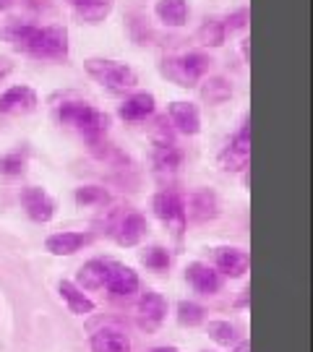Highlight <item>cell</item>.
Segmentation results:
<instances>
[{
	"instance_id": "1",
	"label": "cell",
	"mask_w": 313,
	"mask_h": 352,
	"mask_svg": "<svg viewBox=\"0 0 313 352\" xmlns=\"http://www.w3.org/2000/svg\"><path fill=\"white\" fill-rule=\"evenodd\" d=\"M8 39L21 52L39 60H65L68 58V32L63 26L16 24L8 29Z\"/></svg>"
},
{
	"instance_id": "2",
	"label": "cell",
	"mask_w": 313,
	"mask_h": 352,
	"mask_svg": "<svg viewBox=\"0 0 313 352\" xmlns=\"http://www.w3.org/2000/svg\"><path fill=\"white\" fill-rule=\"evenodd\" d=\"M58 120L63 126L74 128L76 133H81L89 144L105 139L107 126H110V118L87 102H63L58 107Z\"/></svg>"
},
{
	"instance_id": "3",
	"label": "cell",
	"mask_w": 313,
	"mask_h": 352,
	"mask_svg": "<svg viewBox=\"0 0 313 352\" xmlns=\"http://www.w3.org/2000/svg\"><path fill=\"white\" fill-rule=\"evenodd\" d=\"M87 74L102 84V87L113 89V91H128L138 84V76L131 65L120 63V60H107V58H89L87 63Z\"/></svg>"
},
{
	"instance_id": "4",
	"label": "cell",
	"mask_w": 313,
	"mask_h": 352,
	"mask_svg": "<svg viewBox=\"0 0 313 352\" xmlns=\"http://www.w3.org/2000/svg\"><path fill=\"white\" fill-rule=\"evenodd\" d=\"M209 58L201 55V52H188L183 58H173V60H164L162 74L170 76L177 87H193L196 81H201L206 71H209Z\"/></svg>"
},
{
	"instance_id": "5",
	"label": "cell",
	"mask_w": 313,
	"mask_h": 352,
	"mask_svg": "<svg viewBox=\"0 0 313 352\" xmlns=\"http://www.w3.org/2000/svg\"><path fill=\"white\" fill-rule=\"evenodd\" d=\"M250 162V120H246L240 131L230 139L222 154H219V167L225 173H243Z\"/></svg>"
},
{
	"instance_id": "6",
	"label": "cell",
	"mask_w": 313,
	"mask_h": 352,
	"mask_svg": "<svg viewBox=\"0 0 313 352\" xmlns=\"http://www.w3.org/2000/svg\"><path fill=\"white\" fill-rule=\"evenodd\" d=\"M151 209L154 214L162 219L167 227L175 230V235H183L186 230V206H183V196L175 193V190H162L154 196L151 201Z\"/></svg>"
},
{
	"instance_id": "7",
	"label": "cell",
	"mask_w": 313,
	"mask_h": 352,
	"mask_svg": "<svg viewBox=\"0 0 313 352\" xmlns=\"http://www.w3.org/2000/svg\"><path fill=\"white\" fill-rule=\"evenodd\" d=\"M183 206H186V222L193 225H206L219 217V199L209 188L193 190L188 199H183Z\"/></svg>"
},
{
	"instance_id": "8",
	"label": "cell",
	"mask_w": 313,
	"mask_h": 352,
	"mask_svg": "<svg viewBox=\"0 0 313 352\" xmlns=\"http://www.w3.org/2000/svg\"><path fill=\"white\" fill-rule=\"evenodd\" d=\"M138 327L147 331H157L167 318V298L154 292V289H144L136 305Z\"/></svg>"
},
{
	"instance_id": "9",
	"label": "cell",
	"mask_w": 313,
	"mask_h": 352,
	"mask_svg": "<svg viewBox=\"0 0 313 352\" xmlns=\"http://www.w3.org/2000/svg\"><path fill=\"white\" fill-rule=\"evenodd\" d=\"M138 287H141V279L138 274L131 269V266L120 264V261H113L107 264V277H105V289L113 295V298H131L136 295Z\"/></svg>"
},
{
	"instance_id": "10",
	"label": "cell",
	"mask_w": 313,
	"mask_h": 352,
	"mask_svg": "<svg viewBox=\"0 0 313 352\" xmlns=\"http://www.w3.org/2000/svg\"><path fill=\"white\" fill-rule=\"evenodd\" d=\"M113 238L118 245H125V248H131V245H138L141 240L147 238V232H149V222H147V217L138 212H131V214H123L118 222L113 225Z\"/></svg>"
},
{
	"instance_id": "11",
	"label": "cell",
	"mask_w": 313,
	"mask_h": 352,
	"mask_svg": "<svg viewBox=\"0 0 313 352\" xmlns=\"http://www.w3.org/2000/svg\"><path fill=\"white\" fill-rule=\"evenodd\" d=\"M37 110V91L26 84L6 89L0 94V115H29Z\"/></svg>"
},
{
	"instance_id": "12",
	"label": "cell",
	"mask_w": 313,
	"mask_h": 352,
	"mask_svg": "<svg viewBox=\"0 0 313 352\" xmlns=\"http://www.w3.org/2000/svg\"><path fill=\"white\" fill-rule=\"evenodd\" d=\"M21 204H24L29 219H34L39 225L50 222L52 217H55V201L50 199L47 190L37 188V186H26V188L21 190Z\"/></svg>"
},
{
	"instance_id": "13",
	"label": "cell",
	"mask_w": 313,
	"mask_h": 352,
	"mask_svg": "<svg viewBox=\"0 0 313 352\" xmlns=\"http://www.w3.org/2000/svg\"><path fill=\"white\" fill-rule=\"evenodd\" d=\"M167 120H170V126L175 128V131L186 133V136H196L201 131L199 107L191 104V102H183V100L170 102V107H167Z\"/></svg>"
},
{
	"instance_id": "14",
	"label": "cell",
	"mask_w": 313,
	"mask_h": 352,
	"mask_svg": "<svg viewBox=\"0 0 313 352\" xmlns=\"http://www.w3.org/2000/svg\"><path fill=\"white\" fill-rule=\"evenodd\" d=\"M186 279H188V285L196 289L199 295H217V292L222 289V274H219L217 269H212V266L201 264V261L188 264Z\"/></svg>"
},
{
	"instance_id": "15",
	"label": "cell",
	"mask_w": 313,
	"mask_h": 352,
	"mask_svg": "<svg viewBox=\"0 0 313 352\" xmlns=\"http://www.w3.org/2000/svg\"><path fill=\"white\" fill-rule=\"evenodd\" d=\"M250 269V256L243 248H217V272L222 277L240 279Z\"/></svg>"
},
{
	"instance_id": "16",
	"label": "cell",
	"mask_w": 313,
	"mask_h": 352,
	"mask_svg": "<svg viewBox=\"0 0 313 352\" xmlns=\"http://www.w3.org/2000/svg\"><path fill=\"white\" fill-rule=\"evenodd\" d=\"M91 235L89 232H74V230H65V232H55L45 240V248L52 253V256H74L78 253L84 245L91 243Z\"/></svg>"
},
{
	"instance_id": "17",
	"label": "cell",
	"mask_w": 313,
	"mask_h": 352,
	"mask_svg": "<svg viewBox=\"0 0 313 352\" xmlns=\"http://www.w3.org/2000/svg\"><path fill=\"white\" fill-rule=\"evenodd\" d=\"M91 352H131V340L123 329L102 327L91 334Z\"/></svg>"
},
{
	"instance_id": "18",
	"label": "cell",
	"mask_w": 313,
	"mask_h": 352,
	"mask_svg": "<svg viewBox=\"0 0 313 352\" xmlns=\"http://www.w3.org/2000/svg\"><path fill=\"white\" fill-rule=\"evenodd\" d=\"M58 292H61L63 302L68 305V311L74 316H89L94 314V300L89 298L84 289L78 287L76 282H68V279H63L61 285H58Z\"/></svg>"
},
{
	"instance_id": "19",
	"label": "cell",
	"mask_w": 313,
	"mask_h": 352,
	"mask_svg": "<svg viewBox=\"0 0 313 352\" xmlns=\"http://www.w3.org/2000/svg\"><path fill=\"white\" fill-rule=\"evenodd\" d=\"M154 110H157L154 94H149V91H136V94H131L120 104V118L136 123V120H147L149 115H154Z\"/></svg>"
},
{
	"instance_id": "20",
	"label": "cell",
	"mask_w": 313,
	"mask_h": 352,
	"mask_svg": "<svg viewBox=\"0 0 313 352\" xmlns=\"http://www.w3.org/2000/svg\"><path fill=\"white\" fill-rule=\"evenodd\" d=\"M71 6L84 24H102L113 13V0H71Z\"/></svg>"
},
{
	"instance_id": "21",
	"label": "cell",
	"mask_w": 313,
	"mask_h": 352,
	"mask_svg": "<svg viewBox=\"0 0 313 352\" xmlns=\"http://www.w3.org/2000/svg\"><path fill=\"white\" fill-rule=\"evenodd\" d=\"M107 264L110 258H91L78 269L76 285L81 289H102L105 287V277H107Z\"/></svg>"
},
{
	"instance_id": "22",
	"label": "cell",
	"mask_w": 313,
	"mask_h": 352,
	"mask_svg": "<svg viewBox=\"0 0 313 352\" xmlns=\"http://www.w3.org/2000/svg\"><path fill=\"white\" fill-rule=\"evenodd\" d=\"M154 13L164 26L177 29V26H186L188 21V3L186 0H157Z\"/></svg>"
},
{
	"instance_id": "23",
	"label": "cell",
	"mask_w": 313,
	"mask_h": 352,
	"mask_svg": "<svg viewBox=\"0 0 313 352\" xmlns=\"http://www.w3.org/2000/svg\"><path fill=\"white\" fill-rule=\"evenodd\" d=\"M233 97V84L222 76H212L201 84V100L206 104H225Z\"/></svg>"
},
{
	"instance_id": "24",
	"label": "cell",
	"mask_w": 313,
	"mask_h": 352,
	"mask_svg": "<svg viewBox=\"0 0 313 352\" xmlns=\"http://www.w3.org/2000/svg\"><path fill=\"white\" fill-rule=\"evenodd\" d=\"M183 162V151L175 144H157L154 146V167L160 173H175Z\"/></svg>"
},
{
	"instance_id": "25",
	"label": "cell",
	"mask_w": 313,
	"mask_h": 352,
	"mask_svg": "<svg viewBox=\"0 0 313 352\" xmlns=\"http://www.w3.org/2000/svg\"><path fill=\"white\" fill-rule=\"evenodd\" d=\"M206 334H209L219 347H233V344L240 340L238 327H235V324H230V321H209Z\"/></svg>"
},
{
	"instance_id": "26",
	"label": "cell",
	"mask_w": 313,
	"mask_h": 352,
	"mask_svg": "<svg viewBox=\"0 0 313 352\" xmlns=\"http://www.w3.org/2000/svg\"><path fill=\"white\" fill-rule=\"evenodd\" d=\"M196 37L204 47H222L227 39V29L222 21H204Z\"/></svg>"
},
{
	"instance_id": "27",
	"label": "cell",
	"mask_w": 313,
	"mask_h": 352,
	"mask_svg": "<svg viewBox=\"0 0 313 352\" xmlns=\"http://www.w3.org/2000/svg\"><path fill=\"white\" fill-rule=\"evenodd\" d=\"M74 199L78 206H105V204L110 201L107 190L102 188V186H81V188H76Z\"/></svg>"
},
{
	"instance_id": "28",
	"label": "cell",
	"mask_w": 313,
	"mask_h": 352,
	"mask_svg": "<svg viewBox=\"0 0 313 352\" xmlns=\"http://www.w3.org/2000/svg\"><path fill=\"white\" fill-rule=\"evenodd\" d=\"M204 318H206V311L201 308L199 302L193 300H183L177 302V321L183 324V327H199V324H204Z\"/></svg>"
},
{
	"instance_id": "29",
	"label": "cell",
	"mask_w": 313,
	"mask_h": 352,
	"mask_svg": "<svg viewBox=\"0 0 313 352\" xmlns=\"http://www.w3.org/2000/svg\"><path fill=\"white\" fill-rule=\"evenodd\" d=\"M24 167H26V151L16 149V151H8V154L0 157V175L16 177L24 173Z\"/></svg>"
},
{
	"instance_id": "30",
	"label": "cell",
	"mask_w": 313,
	"mask_h": 352,
	"mask_svg": "<svg viewBox=\"0 0 313 352\" xmlns=\"http://www.w3.org/2000/svg\"><path fill=\"white\" fill-rule=\"evenodd\" d=\"M141 261H144V266L151 269V272H167V269H170V253H167V248L154 245V248H149V251L141 256Z\"/></svg>"
},
{
	"instance_id": "31",
	"label": "cell",
	"mask_w": 313,
	"mask_h": 352,
	"mask_svg": "<svg viewBox=\"0 0 313 352\" xmlns=\"http://www.w3.org/2000/svg\"><path fill=\"white\" fill-rule=\"evenodd\" d=\"M222 24H225L227 32H238V29H246V24H248V11L230 13V16H227Z\"/></svg>"
},
{
	"instance_id": "32",
	"label": "cell",
	"mask_w": 313,
	"mask_h": 352,
	"mask_svg": "<svg viewBox=\"0 0 313 352\" xmlns=\"http://www.w3.org/2000/svg\"><path fill=\"white\" fill-rule=\"evenodd\" d=\"M13 71V63H11V58H0V81L3 78H8Z\"/></svg>"
},
{
	"instance_id": "33",
	"label": "cell",
	"mask_w": 313,
	"mask_h": 352,
	"mask_svg": "<svg viewBox=\"0 0 313 352\" xmlns=\"http://www.w3.org/2000/svg\"><path fill=\"white\" fill-rule=\"evenodd\" d=\"M230 352H250V342L248 340H238L233 344V350Z\"/></svg>"
},
{
	"instance_id": "34",
	"label": "cell",
	"mask_w": 313,
	"mask_h": 352,
	"mask_svg": "<svg viewBox=\"0 0 313 352\" xmlns=\"http://www.w3.org/2000/svg\"><path fill=\"white\" fill-rule=\"evenodd\" d=\"M16 0H0V11H8Z\"/></svg>"
},
{
	"instance_id": "35",
	"label": "cell",
	"mask_w": 313,
	"mask_h": 352,
	"mask_svg": "<svg viewBox=\"0 0 313 352\" xmlns=\"http://www.w3.org/2000/svg\"><path fill=\"white\" fill-rule=\"evenodd\" d=\"M147 352H177L175 347H151V350H147Z\"/></svg>"
}]
</instances>
